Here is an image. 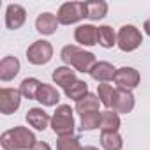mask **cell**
<instances>
[{
	"label": "cell",
	"mask_w": 150,
	"mask_h": 150,
	"mask_svg": "<svg viewBox=\"0 0 150 150\" xmlns=\"http://www.w3.org/2000/svg\"><path fill=\"white\" fill-rule=\"evenodd\" d=\"M37 143L34 132L23 125H16L0 136V145L4 150H32Z\"/></svg>",
	"instance_id": "6da1fadb"
},
{
	"label": "cell",
	"mask_w": 150,
	"mask_h": 150,
	"mask_svg": "<svg viewBox=\"0 0 150 150\" xmlns=\"http://www.w3.org/2000/svg\"><path fill=\"white\" fill-rule=\"evenodd\" d=\"M60 58H62L64 64L72 65L78 72H88V74H90L92 67L97 64L94 53L85 51V50H81V48H78V46H74V44L64 46L62 51H60Z\"/></svg>",
	"instance_id": "7a4b0ae2"
},
{
	"label": "cell",
	"mask_w": 150,
	"mask_h": 150,
	"mask_svg": "<svg viewBox=\"0 0 150 150\" xmlns=\"http://www.w3.org/2000/svg\"><path fill=\"white\" fill-rule=\"evenodd\" d=\"M51 129L58 138L64 136H72L74 134V118H72V110L69 104H60L57 106V111L51 117Z\"/></svg>",
	"instance_id": "3957f363"
},
{
	"label": "cell",
	"mask_w": 150,
	"mask_h": 150,
	"mask_svg": "<svg viewBox=\"0 0 150 150\" xmlns=\"http://www.w3.org/2000/svg\"><path fill=\"white\" fill-rule=\"evenodd\" d=\"M87 18V4L85 2H65L60 6L57 13V20L60 25H72Z\"/></svg>",
	"instance_id": "277c9868"
},
{
	"label": "cell",
	"mask_w": 150,
	"mask_h": 150,
	"mask_svg": "<svg viewBox=\"0 0 150 150\" xmlns=\"http://www.w3.org/2000/svg\"><path fill=\"white\" fill-rule=\"evenodd\" d=\"M141 42H143V35L134 25H124L117 34V46L125 53L138 50Z\"/></svg>",
	"instance_id": "5b68a950"
},
{
	"label": "cell",
	"mask_w": 150,
	"mask_h": 150,
	"mask_svg": "<svg viewBox=\"0 0 150 150\" xmlns=\"http://www.w3.org/2000/svg\"><path fill=\"white\" fill-rule=\"evenodd\" d=\"M51 58H53V46H51V42H48L44 39L32 42L27 50V60L34 65H44Z\"/></svg>",
	"instance_id": "8992f818"
},
{
	"label": "cell",
	"mask_w": 150,
	"mask_h": 150,
	"mask_svg": "<svg viewBox=\"0 0 150 150\" xmlns=\"http://www.w3.org/2000/svg\"><path fill=\"white\" fill-rule=\"evenodd\" d=\"M118 88L122 90H132L139 85V72L134 69V67H120L117 69V74H115V80Z\"/></svg>",
	"instance_id": "52a82bcc"
},
{
	"label": "cell",
	"mask_w": 150,
	"mask_h": 150,
	"mask_svg": "<svg viewBox=\"0 0 150 150\" xmlns=\"http://www.w3.org/2000/svg\"><path fill=\"white\" fill-rule=\"evenodd\" d=\"M21 104V92L16 88H2L0 90V111L4 115L14 113Z\"/></svg>",
	"instance_id": "ba28073f"
},
{
	"label": "cell",
	"mask_w": 150,
	"mask_h": 150,
	"mask_svg": "<svg viewBox=\"0 0 150 150\" xmlns=\"http://www.w3.org/2000/svg\"><path fill=\"white\" fill-rule=\"evenodd\" d=\"M27 21V11L20 4H9L6 9V27L9 30H18Z\"/></svg>",
	"instance_id": "9c48e42d"
},
{
	"label": "cell",
	"mask_w": 150,
	"mask_h": 150,
	"mask_svg": "<svg viewBox=\"0 0 150 150\" xmlns=\"http://www.w3.org/2000/svg\"><path fill=\"white\" fill-rule=\"evenodd\" d=\"M111 108L115 113H131L134 108V96L131 90H122L117 88L113 101H111Z\"/></svg>",
	"instance_id": "30bf717a"
},
{
	"label": "cell",
	"mask_w": 150,
	"mask_h": 150,
	"mask_svg": "<svg viewBox=\"0 0 150 150\" xmlns=\"http://www.w3.org/2000/svg\"><path fill=\"white\" fill-rule=\"evenodd\" d=\"M74 39H76V42H80L81 46H96V44H99L97 27H94V25H80L76 30H74Z\"/></svg>",
	"instance_id": "8fae6325"
},
{
	"label": "cell",
	"mask_w": 150,
	"mask_h": 150,
	"mask_svg": "<svg viewBox=\"0 0 150 150\" xmlns=\"http://www.w3.org/2000/svg\"><path fill=\"white\" fill-rule=\"evenodd\" d=\"M115 74H117V69L110 62H97L90 71L92 80H96L99 83H108V81L115 80Z\"/></svg>",
	"instance_id": "7c38bea8"
},
{
	"label": "cell",
	"mask_w": 150,
	"mask_h": 150,
	"mask_svg": "<svg viewBox=\"0 0 150 150\" xmlns=\"http://www.w3.org/2000/svg\"><path fill=\"white\" fill-rule=\"evenodd\" d=\"M27 122L30 127L37 129V131H44L48 127V124H51V117L42 110V108H30L27 111Z\"/></svg>",
	"instance_id": "4fadbf2b"
},
{
	"label": "cell",
	"mask_w": 150,
	"mask_h": 150,
	"mask_svg": "<svg viewBox=\"0 0 150 150\" xmlns=\"http://www.w3.org/2000/svg\"><path fill=\"white\" fill-rule=\"evenodd\" d=\"M58 25H60V23H58L57 16L51 14V13H42V14H39L37 20H35V28H37V32L42 34V35H51V34H55L57 28H58Z\"/></svg>",
	"instance_id": "5bb4252c"
},
{
	"label": "cell",
	"mask_w": 150,
	"mask_h": 150,
	"mask_svg": "<svg viewBox=\"0 0 150 150\" xmlns=\"http://www.w3.org/2000/svg\"><path fill=\"white\" fill-rule=\"evenodd\" d=\"M20 72V60L16 57H4L0 60V80L11 81Z\"/></svg>",
	"instance_id": "9a60e30c"
},
{
	"label": "cell",
	"mask_w": 150,
	"mask_h": 150,
	"mask_svg": "<svg viewBox=\"0 0 150 150\" xmlns=\"http://www.w3.org/2000/svg\"><path fill=\"white\" fill-rule=\"evenodd\" d=\"M35 101H39L42 106H57V103L60 101V94H58V90L53 85L42 83Z\"/></svg>",
	"instance_id": "2e32d148"
},
{
	"label": "cell",
	"mask_w": 150,
	"mask_h": 150,
	"mask_svg": "<svg viewBox=\"0 0 150 150\" xmlns=\"http://www.w3.org/2000/svg\"><path fill=\"white\" fill-rule=\"evenodd\" d=\"M51 78L55 81V85H60V87H69L72 81H76V71H72L71 67H57L53 69V74H51Z\"/></svg>",
	"instance_id": "e0dca14e"
},
{
	"label": "cell",
	"mask_w": 150,
	"mask_h": 150,
	"mask_svg": "<svg viewBox=\"0 0 150 150\" xmlns=\"http://www.w3.org/2000/svg\"><path fill=\"white\" fill-rule=\"evenodd\" d=\"M64 92H65V96L69 97V99H72V101H81L85 96H88L90 92H88V85L85 83V81H81V80H76V81H72L69 87H65L64 88Z\"/></svg>",
	"instance_id": "ac0fdd59"
},
{
	"label": "cell",
	"mask_w": 150,
	"mask_h": 150,
	"mask_svg": "<svg viewBox=\"0 0 150 150\" xmlns=\"http://www.w3.org/2000/svg\"><path fill=\"white\" fill-rule=\"evenodd\" d=\"M87 4V18L92 21L103 20L108 13V4L104 0H94V2H85Z\"/></svg>",
	"instance_id": "d6986e66"
},
{
	"label": "cell",
	"mask_w": 150,
	"mask_h": 150,
	"mask_svg": "<svg viewBox=\"0 0 150 150\" xmlns=\"http://www.w3.org/2000/svg\"><path fill=\"white\" fill-rule=\"evenodd\" d=\"M101 145H103L104 150H122L124 139L118 132L106 131V132H101Z\"/></svg>",
	"instance_id": "ffe728a7"
},
{
	"label": "cell",
	"mask_w": 150,
	"mask_h": 150,
	"mask_svg": "<svg viewBox=\"0 0 150 150\" xmlns=\"http://www.w3.org/2000/svg\"><path fill=\"white\" fill-rule=\"evenodd\" d=\"M99 104H101L99 97H97V96H94V94H88V96H85L81 101H78V103H76V111L80 113V117H81V115H85V113L99 111Z\"/></svg>",
	"instance_id": "44dd1931"
},
{
	"label": "cell",
	"mask_w": 150,
	"mask_h": 150,
	"mask_svg": "<svg viewBox=\"0 0 150 150\" xmlns=\"http://www.w3.org/2000/svg\"><path fill=\"white\" fill-rule=\"evenodd\" d=\"M99 129H101L103 132H106V131H115V132H118V129H120V117H118V113L110 111V110H108V111H103Z\"/></svg>",
	"instance_id": "7402d4cb"
},
{
	"label": "cell",
	"mask_w": 150,
	"mask_h": 150,
	"mask_svg": "<svg viewBox=\"0 0 150 150\" xmlns=\"http://www.w3.org/2000/svg\"><path fill=\"white\" fill-rule=\"evenodd\" d=\"M41 85L42 83L37 78H25L21 81V85H20V92L27 99H37V94L41 90Z\"/></svg>",
	"instance_id": "603a6c76"
},
{
	"label": "cell",
	"mask_w": 150,
	"mask_h": 150,
	"mask_svg": "<svg viewBox=\"0 0 150 150\" xmlns=\"http://www.w3.org/2000/svg\"><path fill=\"white\" fill-rule=\"evenodd\" d=\"M97 37H99V44L103 48H113L117 44V34L108 25H103L97 28Z\"/></svg>",
	"instance_id": "cb8c5ba5"
},
{
	"label": "cell",
	"mask_w": 150,
	"mask_h": 150,
	"mask_svg": "<svg viewBox=\"0 0 150 150\" xmlns=\"http://www.w3.org/2000/svg\"><path fill=\"white\" fill-rule=\"evenodd\" d=\"M101 111H92V113H85L81 115V129L83 131H94L99 129L101 125Z\"/></svg>",
	"instance_id": "d4e9b609"
},
{
	"label": "cell",
	"mask_w": 150,
	"mask_h": 150,
	"mask_svg": "<svg viewBox=\"0 0 150 150\" xmlns=\"http://www.w3.org/2000/svg\"><path fill=\"white\" fill-rule=\"evenodd\" d=\"M113 96H115V88L113 85H108V83H101L97 85V97L101 101L103 106H111V101H113Z\"/></svg>",
	"instance_id": "484cf974"
},
{
	"label": "cell",
	"mask_w": 150,
	"mask_h": 150,
	"mask_svg": "<svg viewBox=\"0 0 150 150\" xmlns=\"http://www.w3.org/2000/svg\"><path fill=\"white\" fill-rule=\"evenodd\" d=\"M57 150H83L76 136H64L57 141Z\"/></svg>",
	"instance_id": "4316f807"
},
{
	"label": "cell",
	"mask_w": 150,
	"mask_h": 150,
	"mask_svg": "<svg viewBox=\"0 0 150 150\" xmlns=\"http://www.w3.org/2000/svg\"><path fill=\"white\" fill-rule=\"evenodd\" d=\"M32 150H51V148H50V145H48L46 141H37V143L32 146Z\"/></svg>",
	"instance_id": "83f0119b"
},
{
	"label": "cell",
	"mask_w": 150,
	"mask_h": 150,
	"mask_svg": "<svg viewBox=\"0 0 150 150\" xmlns=\"http://www.w3.org/2000/svg\"><path fill=\"white\" fill-rule=\"evenodd\" d=\"M143 28H145V32H146V35L150 37V20H146V21L143 23Z\"/></svg>",
	"instance_id": "f1b7e54d"
},
{
	"label": "cell",
	"mask_w": 150,
	"mask_h": 150,
	"mask_svg": "<svg viewBox=\"0 0 150 150\" xmlns=\"http://www.w3.org/2000/svg\"><path fill=\"white\" fill-rule=\"evenodd\" d=\"M83 150H99L97 146H83Z\"/></svg>",
	"instance_id": "f546056e"
}]
</instances>
